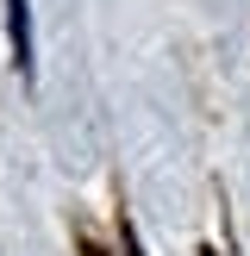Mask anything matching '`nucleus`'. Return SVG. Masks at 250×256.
<instances>
[{
  "label": "nucleus",
  "mask_w": 250,
  "mask_h": 256,
  "mask_svg": "<svg viewBox=\"0 0 250 256\" xmlns=\"http://www.w3.org/2000/svg\"><path fill=\"white\" fill-rule=\"evenodd\" d=\"M6 38H12L19 75H32V6H25V0H6Z\"/></svg>",
  "instance_id": "1"
}]
</instances>
